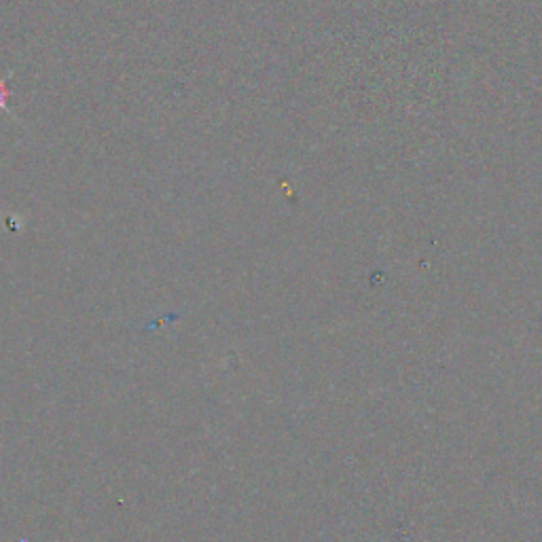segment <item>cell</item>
<instances>
[{
    "label": "cell",
    "mask_w": 542,
    "mask_h": 542,
    "mask_svg": "<svg viewBox=\"0 0 542 542\" xmlns=\"http://www.w3.org/2000/svg\"><path fill=\"white\" fill-rule=\"evenodd\" d=\"M11 75H13V70H9L5 77H0V113H7L13 121H17V117L9 111V106H7V102H9L11 94H13L11 89H9V85H7V81L11 79Z\"/></svg>",
    "instance_id": "cell-1"
}]
</instances>
